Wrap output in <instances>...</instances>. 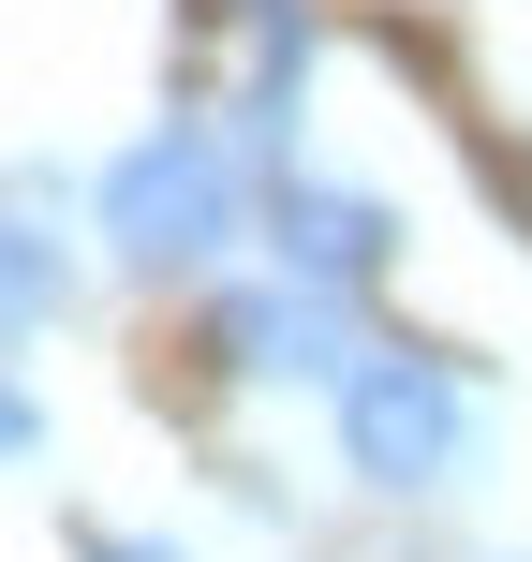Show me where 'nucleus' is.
<instances>
[{
    "label": "nucleus",
    "instance_id": "nucleus-5",
    "mask_svg": "<svg viewBox=\"0 0 532 562\" xmlns=\"http://www.w3.org/2000/svg\"><path fill=\"white\" fill-rule=\"evenodd\" d=\"M59 296H75V267H59V237L30 223V207H0V340L59 326Z\"/></svg>",
    "mask_w": 532,
    "mask_h": 562
},
{
    "label": "nucleus",
    "instance_id": "nucleus-4",
    "mask_svg": "<svg viewBox=\"0 0 532 562\" xmlns=\"http://www.w3.org/2000/svg\"><path fill=\"white\" fill-rule=\"evenodd\" d=\"M267 237H281V267H296V281H340V296L399 267V207L355 193V178H310V164L267 178Z\"/></svg>",
    "mask_w": 532,
    "mask_h": 562
},
{
    "label": "nucleus",
    "instance_id": "nucleus-3",
    "mask_svg": "<svg viewBox=\"0 0 532 562\" xmlns=\"http://www.w3.org/2000/svg\"><path fill=\"white\" fill-rule=\"evenodd\" d=\"M207 340H223V370H252V385H340V370L370 356L355 296H340V281H296V267L223 281V296H207Z\"/></svg>",
    "mask_w": 532,
    "mask_h": 562
},
{
    "label": "nucleus",
    "instance_id": "nucleus-7",
    "mask_svg": "<svg viewBox=\"0 0 532 562\" xmlns=\"http://www.w3.org/2000/svg\"><path fill=\"white\" fill-rule=\"evenodd\" d=\"M89 562H178L163 533H89Z\"/></svg>",
    "mask_w": 532,
    "mask_h": 562
},
{
    "label": "nucleus",
    "instance_id": "nucleus-6",
    "mask_svg": "<svg viewBox=\"0 0 532 562\" xmlns=\"http://www.w3.org/2000/svg\"><path fill=\"white\" fill-rule=\"evenodd\" d=\"M45 445V415H30V385H0V459H30Z\"/></svg>",
    "mask_w": 532,
    "mask_h": 562
},
{
    "label": "nucleus",
    "instance_id": "nucleus-1",
    "mask_svg": "<svg viewBox=\"0 0 532 562\" xmlns=\"http://www.w3.org/2000/svg\"><path fill=\"white\" fill-rule=\"evenodd\" d=\"M340 459H355L385 504H429V488H474L488 474V415H474V370L415 356V340H370L340 370Z\"/></svg>",
    "mask_w": 532,
    "mask_h": 562
},
{
    "label": "nucleus",
    "instance_id": "nucleus-2",
    "mask_svg": "<svg viewBox=\"0 0 532 562\" xmlns=\"http://www.w3.org/2000/svg\"><path fill=\"white\" fill-rule=\"evenodd\" d=\"M104 237H118V267H148V281L223 267L237 237H252L237 134H207V119H163V134H134V148L104 164Z\"/></svg>",
    "mask_w": 532,
    "mask_h": 562
}]
</instances>
